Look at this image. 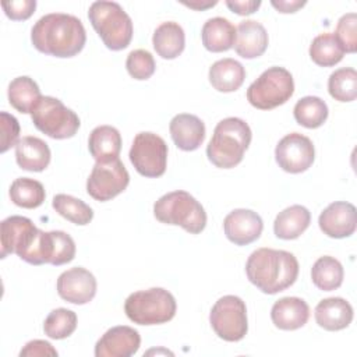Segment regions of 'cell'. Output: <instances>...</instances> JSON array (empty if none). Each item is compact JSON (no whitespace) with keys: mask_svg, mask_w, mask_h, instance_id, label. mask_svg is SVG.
I'll use <instances>...</instances> for the list:
<instances>
[{"mask_svg":"<svg viewBox=\"0 0 357 357\" xmlns=\"http://www.w3.org/2000/svg\"><path fill=\"white\" fill-rule=\"evenodd\" d=\"M88 18L107 49L117 52L130 45L134 32L132 21L119 3L93 1L88 10Z\"/></svg>","mask_w":357,"mask_h":357,"instance_id":"5","label":"cell"},{"mask_svg":"<svg viewBox=\"0 0 357 357\" xmlns=\"http://www.w3.org/2000/svg\"><path fill=\"white\" fill-rule=\"evenodd\" d=\"M169 131L174 145L185 152L198 149L205 139V124L195 114H176L169 124Z\"/></svg>","mask_w":357,"mask_h":357,"instance_id":"18","label":"cell"},{"mask_svg":"<svg viewBox=\"0 0 357 357\" xmlns=\"http://www.w3.org/2000/svg\"><path fill=\"white\" fill-rule=\"evenodd\" d=\"M1 7L4 10V14L14 21H24L28 20L36 8L35 0H11V1H3Z\"/></svg>","mask_w":357,"mask_h":357,"instance_id":"40","label":"cell"},{"mask_svg":"<svg viewBox=\"0 0 357 357\" xmlns=\"http://www.w3.org/2000/svg\"><path fill=\"white\" fill-rule=\"evenodd\" d=\"M343 49L331 32L319 33L310 45V57L319 67H332L342 61Z\"/></svg>","mask_w":357,"mask_h":357,"instance_id":"32","label":"cell"},{"mask_svg":"<svg viewBox=\"0 0 357 357\" xmlns=\"http://www.w3.org/2000/svg\"><path fill=\"white\" fill-rule=\"evenodd\" d=\"M264 229L261 216L251 209H234L223 220V230L229 241L247 245L259 238Z\"/></svg>","mask_w":357,"mask_h":357,"instance_id":"17","label":"cell"},{"mask_svg":"<svg viewBox=\"0 0 357 357\" xmlns=\"http://www.w3.org/2000/svg\"><path fill=\"white\" fill-rule=\"evenodd\" d=\"M275 159L282 170L291 174L303 173L314 163L315 148L308 137L300 132H290L278 142Z\"/></svg>","mask_w":357,"mask_h":357,"instance_id":"13","label":"cell"},{"mask_svg":"<svg viewBox=\"0 0 357 357\" xmlns=\"http://www.w3.org/2000/svg\"><path fill=\"white\" fill-rule=\"evenodd\" d=\"M268 32L264 25L254 20H244L236 28L234 50L243 59H255L268 47Z\"/></svg>","mask_w":357,"mask_h":357,"instance_id":"19","label":"cell"},{"mask_svg":"<svg viewBox=\"0 0 357 357\" xmlns=\"http://www.w3.org/2000/svg\"><path fill=\"white\" fill-rule=\"evenodd\" d=\"M209 322L220 339L226 342L241 340L248 331L245 303L233 294L220 297L209 312Z\"/></svg>","mask_w":357,"mask_h":357,"instance_id":"10","label":"cell"},{"mask_svg":"<svg viewBox=\"0 0 357 357\" xmlns=\"http://www.w3.org/2000/svg\"><path fill=\"white\" fill-rule=\"evenodd\" d=\"M245 273L258 290L265 294H276L296 282L298 261L289 251L262 247L250 254Z\"/></svg>","mask_w":357,"mask_h":357,"instance_id":"2","label":"cell"},{"mask_svg":"<svg viewBox=\"0 0 357 357\" xmlns=\"http://www.w3.org/2000/svg\"><path fill=\"white\" fill-rule=\"evenodd\" d=\"M335 38L346 53H356L357 50V14L347 13L337 21Z\"/></svg>","mask_w":357,"mask_h":357,"instance_id":"37","label":"cell"},{"mask_svg":"<svg viewBox=\"0 0 357 357\" xmlns=\"http://www.w3.org/2000/svg\"><path fill=\"white\" fill-rule=\"evenodd\" d=\"M202 45L212 53L226 52L233 47L236 40V26L223 17L206 20L201 29Z\"/></svg>","mask_w":357,"mask_h":357,"instance_id":"25","label":"cell"},{"mask_svg":"<svg viewBox=\"0 0 357 357\" xmlns=\"http://www.w3.org/2000/svg\"><path fill=\"white\" fill-rule=\"evenodd\" d=\"M77 329V314L67 308H56L49 312L43 322V332L50 339H66Z\"/></svg>","mask_w":357,"mask_h":357,"instance_id":"35","label":"cell"},{"mask_svg":"<svg viewBox=\"0 0 357 357\" xmlns=\"http://www.w3.org/2000/svg\"><path fill=\"white\" fill-rule=\"evenodd\" d=\"M294 92L290 71L283 67H269L247 89V100L259 110H271L286 103Z\"/></svg>","mask_w":357,"mask_h":357,"instance_id":"8","label":"cell"},{"mask_svg":"<svg viewBox=\"0 0 357 357\" xmlns=\"http://www.w3.org/2000/svg\"><path fill=\"white\" fill-rule=\"evenodd\" d=\"M225 3L233 13L238 15H250L261 6V0H226Z\"/></svg>","mask_w":357,"mask_h":357,"instance_id":"42","label":"cell"},{"mask_svg":"<svg viewBox=\"0 0 357 357\" xmlns=\"http://www.w3.org/2000/svg\"><path fill=\"white\" fill-rule=\"evenodd\" d=\"M50 148L38 137H22L15 145L17 165L29 172H42L50 163Z\"/></svg>","mask_w":357,"mask_h":357,"instance_id":"22","label":"cell"},{"mask_svg":"<svg viewBox=\"0 0 357 357\" xmlns=\"http://www.w3.org/2000/svg\"><path fill=\"white\" fill-rule=\"evenodd\" d=\"M344 271L342 264L329 255L319 257L311 268V280L319 290L332 291L342 286Z\"/></svg>","mask_w":357,"mask_h":357,"instance_id":"29","label":"cell"},{"mask_svg":"<svg viewBox=\"0 0 357 357\" xmlns=\"http://www.w3.org/2000/svg\"><path fill=\"white\" fill-rule=\"evenodd\" d=\"M31 42L40 53L67 59L74 57L84 49L86 32L82 21L75 15L50 13L33 24Z\"/></svg>","mask_w":357,"mask_h":357,"instance_id":"1","label":"cell"},{"mask_svg":"<svg viewBox=\"0 0 357 357\" xmlns=\"http://www.w3.org/2000/svg\"><path fill=\"white\" fill-rule=\"evenodd\" d=\"M0 127H1V144H0V152L4 153L7 152L11 146H15L17 142L20 141V123L18 120L7 113L1 112L0 113Z\"/></svg>","mask_w":357,"mask_h":357,"instance_id":"39","label":"cell"},{"mask_svg":"<svg viewBox=\"0 0 357 357\" xmlns=\"http://www.w3.org/2000/svg\"><path fill=\"white\" fill-rule=\"evenodd\" d=\"M126 68L134 79L144 81L153 75L156 70V63L153 56L148 50L135 49L128 53L126 60Z\"/></svg>","mask_w":357,"mask_h":357,"instance_id":"36","label":"cell"},{"mask_svg":"<svg viewBox=\"0 0 357 357\" xmlns=\"http://www.w3.org/2000/svg\"><path fill=\"white\" fill-rule=\"evenodd\" d=\"M245 79V68L234 59L215 61L209 68V82L219 92H234Z\"/></svg>","mask_w":357,"mask_h":357,"instance_id":"27","label":"cell"},{"mask_svg":"<svg viewBox=\"0 0 357 357\" xmlns=\"http://www.w3.org/2000/svg\"><path fill=\"white\" fill-rule=\"evenodd\" d=\"M311 213L303 205H291L279 212L273 222V233L282 240L298 238L310 226Z\"/></svg>","mask_w":357,"mask_h":357,"instance_id":"24","label":"cell"},{"mask_svg":"<svg viewBox=\"0 0 357 357\" xmlns=\"http://www.w3.org/2000/svg\"><path fill=\"white\" fill-rule=\"evenodd\" d=\"M329 95L339 102H353L357 96V71L351 67L335 70L328 79Z\"/></svg>","mask_w":357,"mask_h":357,"instance_id":"34","label":"cell"},{"mask_svg":"<svg viewBox=\"0 0 357 357\" xmlns=\"http://www.w3.org/2000/svg\"><path fill=\"white\" fill-rule=\"evenodd\" d=\"M43 233V230L38 229L25 216L13 215L6 218L0 225V258H6L8 254H17L31 265H40Z\"/></svg>","mask_w":357,"mask_h":357,"instance_id":"4","label":"cell"},{"mask_svg":"<svg viewBox=\"0 0 357 357\" xmlns=\"http://www.w3.org/2000/svg\"><path fill=\"white\" fill-rule=\"evenodd\" d=\"M8 102L20 113H31L38 100L42 98L38 84L28 75L14 78L8 84Z\"/></svg>","mask_w":357,"mask_h":357,"instance_id":"28","label":"cell"},{"mask_svg":"<svg viewBox=\"0 0 357 357\" xmlns=\"http://www.w3.org/2000/svg\"><path fill=\"white\" fill-rule=\"evenodd\" d=\"M183 4L187 6V7H190V8H194V10H206V8H209V7L216 6L218 1H216V0H213V1H190V3L183 1Z\"/></svg>","mask_w":357,"mask_h":357,"instance_id":"44","label":"cell"},{"mask_svg":"<svg viewBox=\"0 0 357 357\" xmlns=\"http://www.w3.org/2000/svg\"><path fill=\"white\" fill-rule=\"evenodd\" d=\"M152 45L155 52L166 60L178 57L185 46V33L181 25L174 21L162 22L153 32Z\"/></svg>","mask_w":357,"mask_h":357,"instance_id":"26","label":"cell"},{"mask_svg":"<svg viewBox=\"0 0 357 357\" xmlns=\"http://www.w3.org/2000/svg\"><path fill=\"white\" fill-rule=\"evenodd\" d=\"M52 206L60 216L78 226H85L93 219L92 208L82 199L68 194L54 195Z\"/></svg>","mask_w":357,"mask_h":357,"instance_id":"33","label":"cell"},{"mask_svg":"<svg viewBox=\"0 0 357 357\" xmlns=\"http://www.w3.org/2000/svg\"><path fill=\"white\" fill-rule=\"evenodd\" d=\"M318 225L322 233L328 237H350L357 227L356 206L346 201H335L321 212Z\"/></svg>","mask_w":357,"mask_h":357,"instance_id":"15","label":"cell"},{"mask_svg":"<svg viewBox=\"0 0 357 357\" xmlns=\"http://www.w3.org/2000/svg\"><path fill=\"white\" fill-rule=\"evenodd\" d=\"M96 279L92 272L82 266H74L64 271L56 283L59 296L77 305L89 303L96 294Z\"/></svg>","mask_w":357,"mask_h":357,"instance_id":"14","label":"cell"},{"mask_svg":"<svg viewBox=\"0 0 357 357\" xmlns=\"http://www.w3.org/2000/svg\"><path fill=\"white\" fill-rule=\"evenodd\" d=\"M31 117L35 127L53 139L71 138L81 126L78 114L53 96H42L32 109Z\"/></svg>","mask_w":357,"mask_h":357,"instance_id":"9","label":"cell"},{"mask_svg":"<svg viewBox=\"0 0 357 357\" xmlns=\"http://www.w3.org/2000/svg\"><path fill=\"white\" fill-rule=\"evenodd\" d=\"M167 144L155 132L142 131L134 137L130 148V162L144 177H160L167 166Z\"/></svg>","mask_w":357,"mask_h":357,"instance_id":"11","label":"cell"},{"mask_svg":"<svg viewBox=\"0 0 357 357\" xmlns=\"http://www.w3.org/2000/svg\"><path fill=\"white\" fill-rule=\"evenodd\" d=\"M57 350L46 340L35 339L28 342L20 351L21 357H36V356H57Z\"/></svg>","mask_w":357,"mask_h":357,"instance_id":"41","label":"cell"},{"mask_svg":"<svg viewBox=\"0 0 357 357\" xmlns=\"http://www.w3.org/2000/svg\"><path fill=\"white\" fill-rule=\"evenodd\" d=\"M174 296L163 287H151L131 293L124 303V312L138 325L166 324L176 315Z\"/></svg>","mask_w":357,"mask_h":357,"instance_id":"7","label":"cell"},{"mask_svg":"<svg viewBox=\"0 0 357 357\" xmlns=\"http://www.w3.org/2000/svg\"><path fill=\"white\" fill-rule=\"evenodd\" d=\"M308 318L310 307L300 297H283L271 308V319L282 331H296L304 326Z\"/></svg>","mask_w":357,"mask_h":357,"instance_id":"20","label":"cell"},{"mask_svg":"<svg viewBox=\"0 0 357 357\" xmlns=\"http://www.w3.org/2000/svg\"><path fill=\"white\" fill-rule=\"evenodd\" d=\"M153 215L160 223L180 226L190 234H198L206 226L204 206L184 190L162 195L153 204Z\"/></svg>","mask_w":357,"mask_h":357,"instance_id":"6","label":"cell"},{"mask_svg":"<svg viewBox=\"0 0 357 357\" xmlns=\"http://www.w3.org/2000/svg\"><path fill=\"white\" fill-rule=\"evenodd\" d=\"M271 4L279 11V13H283V14H289V13H296L298 8L304 7L305 6V1H301V0H272Z\"/></svg>","mask_w":357,"mask_h":357,"instance_id":"43","label":"cell"},{"mask_svg":"<svg viewBox=\"0 0 357 357\" xmlns=\"http://www.w3.org/2000/svg\"><path fill=\"white\" fill-rule=\"evenodd\" d=\"M314 317L325 331H342L353 321V307L342 297H328L317 304Z\"/></svg>","mask_w":357,"mask_h":357,"instance_id":"21","label":"cell"},{"mask_svg":"<svg viewBox=\"0 0 357 357\" xmlns=\"http://www.w3.org/2000/svg\"><path fill=\"white\" fill-rule=\"evenodd\" d=\"M53 236V257L50 265L60 266L68 264L75 257V243L73 237L61 230H52Z\"/></svg>","mask_w":357,"mask_h":357,"instance_id":"38","label":"cell"},{"mask_svg":"<svg viewBox=\"0 0 357 357\" xmlns=\"http://www.w3.org/2000/svg\"><path fill=\"white\" fill-rule=\"evenodd\" d=\"M8 194L13 204L25 209H35L40 206L46 198L43 184L29 177L15 178L10 185Z\"/></svg>","mask_w":357,"mask_h":357,"instance_id":"30","label":"cell"},{"mask_svg":"<svg viewBox=\"0 0 357 357\" xmlns=\"http://www.w3.org/2000/svg\"><path fill=\"white\" fill-rule=\"evenodd\" d=\"M251 138V128L243 119L226 117L216 124L206 146V156L216 167L231 169L243 160Z\"/></svg>","mask_w":357,"mask_h":357,"instance_id":"3","label":"cell"},{"mask_svg":"<svg viewBox=\"0 0 357 357\" xmlns=\"http://www.w3.org/2000/svg\"><path fill=\"white\" fill-rule=\"evenodd\" d=\"M328 106L318 96H304L294 105L293 114L296 121L305 128H318L328 119Z\"/></svg>","mask_w":357,"mask_h":357,"instance_id":"31","label":"cell"},{"mask_svg":"<svg viewBox=\"0 0 357 357\" xmlns=\"http://www.w3.org/2000/svg\"><path fill=\"white\" fill-rule=\"evenodd\" d=\"M130 183V174L120 159L96 162L86 180V192L93 199L106 202L121 194Z\"/></svg>","mask_w":357,"mask_h":357,"instance_id":"12","label":"cell"},{"mask_svg":"<svg viewBox=\"0 0 357 357\" xmlns=\"http://www.w3.org/2000/svg\"><path fill=\"white\" fill-rule=\"evenodd\" d=\"M141 344L137 329L119 325L107 329L95 344L96 357H130L135 354Z\"/></svg>","mask_w":357,"mask_h":357,"instance_id":"16","label":"cell"},{"mask_svg":"<svg viewBox=\"0 0 357 357\" xmlns=\"http://www.w3.org/2000/svg\"><path fill=\"white\" fill-rule=\"evenodd\" d=\"M88 149L96 162L106 163L119 159L121 151V135L116 127L98 126L88 138Z\"/></svg>","mask_w":357,"mask_h":357,"instance_id":"23","label":"cell"}]
</instances>
